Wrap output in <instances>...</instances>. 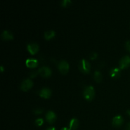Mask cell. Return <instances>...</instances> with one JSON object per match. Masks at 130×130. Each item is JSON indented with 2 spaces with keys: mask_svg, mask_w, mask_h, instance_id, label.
<instances>
[{
  "mask_svg": "<svg viewBox=\"0 0 130 130\" xmlns=\"http://www.w3.org/2000/svg\"><path fill=\"white\" fill-rule=\"evenodd\" d=\"M95 95V89L93 86H88L85 88L83 91V96L86 100L90 101L93 99Z\"/></svg>",
  "mask_w": 130,
  "mask_h": 130,
  "instance_id": "1",
  "label": "cell"
},
{
  "mask_svg": "<svg viewBox=\"0 0 130 130\" xmlns=\"http://www.w3.org/2000/svg\"><path fill=\"white\" fill-rule=\"evenodd\" d=\"M79 68L82 72L88 74L90 72V70H91V65H90V62H88L86 60L82 59L81 60L79 63Z\"/></svg>",
  "mask_w": 130,
  "mask_h": 130,
  "instance_id": "2",
  "label": "cell"
},
{
  "mask_svg": "<svg viewBox=\"0 0 130 130\" xmlns=\"http://www.w3.org/2000/svg\"><path fill=\"white\" fill-rule=\"evenodd\" d=\"M58 69L61 73L63 74H66L68 72L69 69V65L67 61L63 60L60 61L58 63Z\"/></svg>",
  "mask_w": 130,
  "mask_h": 130,
  "instance_id": "3",
  "label": "cell"
},
{
  "mask_svg": "<svg viewBox=\"0 0 130 130\" xmlns=\"http://www.w3.org/2000/svg\"><path fill=\"white\" fill-rule=\"evenodd\" d=\"M33 86V82L30 79H25L22 81L20 84V88L24 91H27L31 88Z\"/></svg>",
  "mask_w": 130,
  "mask_h": 130,
  "instance_id": "4",
  "label": "cell"
},
{
  "mask_svg": "<svg viewBox=\"0 0 130 130\" xmlns=\"http://www.w3.org/2000/svg\"><path fill=\"white\" fill-rule=\"evenodd\" d=\"M38 72L44 77H48L52 74V70L48 66H43L38 69Z\"/></svg>",
  "mask_w": 130,
  "mask_h": 130,
  "instance_id": "5",
  "label": "cell"
},
{
  "mask_svg": "<svg viewBox=\"0 0 130 130\" xmlns=\"http://www.w3.org/2000/svg\"><path fill=\"white\" fill-rule=\"evenodd\" d=\"M119 67L120 69H125L130 66V57L129 55H125L121 58L119 61Z\"/></svg>",
  "mask_w": 130,
  "mask_h": 130,
  "instance_id": "6",
  "label": "cell"
},
{
  "mask_svg": "<svg viewBox=\"0 0 130 130\" xmlns=\"http://www.w3.org/2000/svg\"><path fill=\"white\" fill-rule=\"evenodd\" d=\"M123 121H124V119H123V117L120 115H117L113 118L112 125L114 127L118 128L123 124Z\"/></svg>",
  "mask_w": 130,
  "mask_h": 130,
  "instance_id": "7",
  "label": "cell"
},
{
  "mask_svg": "<svg viewBox=\"0 0 130 130\" xmlns=\"http://www.w3.org/2000/svg\"><path fill=\"white\" fill-rule=\"evenodd\" d=\"M39 96L41 97L44 98V99H48L50 97L51 94H52V91L48 88H43L39 92Z\"/></svg>",
  "mask_w": 130,
  "mask_h": 130,
  "instance_id": "8",
  "label": "cell"
},
{
  "mask_svg": "<svg viewBox=\"0 0 130 130\" xmlns=\"http://www.w3.org/2000/svg\"><path fill=\"white\" fill-rule=\"evenodd\" d=\"M27 50L31 54L34 55L39 50V45L36 43H30L28 44Z\"/></svg>",
  "mask_w": 130,
  "mask_h": 130,
  "instance_id": "9",
  "label": "cell"
},
{
  "mask_svg": "<svg viewBox=\"0 0 130 130\" xmlns=\"http://www.w3.org/2000/svg\"><path fill=\"white\" fill-rule=\"evenodd\" d=\"M46 119L47 121L49 123L52 124L55 121L56 119H57V116L56 114H55L54 112L50 110V111L47 112L46 114Z\"/></svg>",
  "mask_w": 130,
  "mask_h": 130,
  "instance_id": "10",
  "label": "cell"
},
{
  "mask_svg": "<svg viewBox=\"0 0 130 130\" xmlns=\"http://www.w3.org/2000/svg\"><path fill=\"white\" fill-rule=\"evenodd\" d=\"M25 64L28 67L34 68V67H36L38 65V60L35 59V58H28L25 61Z\"/></svg>",
  "mask_w": 130,
  "mask_h": 130,
  "instance_id": "11",
  "label": "cell"
},
{
  "mask_svg": "<svg viewBox=\"0 0 130 130\" xmlns=\"http://www.w3.org/2000/svg\"><path fill=\"white\" fill-rule=\"evenodd\" d=\"M1 38L3 40H11V39H13V35L12 33L9 30H4L1 35Z\"/></svg>",
  "mask_w": 130,
  "mask_h": 130,
  "instance_id": "12",
  "label": "cell"
},
{
  "mask_svg": "<svg viewBox=\"0 0 130 130\" xmlns=\"http://www.w3.org/2000/svg\"><path fill=\"white\" fill-rule=\"evenodd\" d=\"M110 75L113 78H118L121 75V70L118 67H114L110 71Z\"/></svg>",
  "mask_w": 130,
  "mask_h": 130,
  "instance_id": "13",
  "label": "cell"
},
{
  "mask_svg": "<svg viewBox=\"0 0 130 130\" xmlns=\"http://www.w3.org/2000/svg\"><path fill=\"white\" fill-rule=\"evenodd\" d=\"M79 126V121L76 118H72L69 123L70 130H76Z\"/></svg>",
  "mask_w": 130,
  "mask_h": 130,
  "instance_id": "14",
  "label": "cell"
},
{
  "mask_svg": "<svg viewBox=\"0 0 130 130\" xmlns=\"http://www.w3.org/2000/svg\"><path fill=\"white\" fill-rule=\"evenodd\" d=\"M44 38L46 39H50L52 38H53V37L55 36V32L53 30H48V31H46L44 32Z\"/></svg>",
  "mask_w": 130,
  "mask_h": 130,
  "instance_id": "15",
  "label": "cell"
},
{
  "mask_svg": "<svg viewBox=\"0 0 130 130\" xmlns=\"http://www.w3.org/2000/svg\"><path fill=\"white\" fill-rule=\"evenodd\" d=\"M93 77L95 81H97V82H100L102 79V73L100 71H96L94 73Z\"/></svg>",
  "mask_w": 130,
  "mask_h": 130,
  "instance_id": "16",
  "label": "cell"
},
{
  "mask_svg": "<svg viewBox=\"0 0 130 130\" xmlns=\"http://www.w3.org/2000/svg\"><path fill=\"white\" fill-rule=\"evenodd\" d=\"M43 123H44V120H43L42 118H38V119L35 121V124H36L38 126H41L42 124H43Z\"/></svg>",
  "mask_w": 130,
  "mask_h": 130,
  "instance_id": "17",
  "label": "cell"
},
{
  "mask_svg": "<svg viewBox=\"0 0 130 130\" xmlns=\"http://www.w3.org/2000/svg\"><path fill=\"white\" fill-rule=\"evenodd\" d=\"M71 0H62V2H61V4L63 6H67L68 5H69L71 3Z\"/></svg>",
  "mask_w": 130,
  "mask_h": 130,
  "instance_id": "18",
  "label": "cell"
},
{
  "mask_svg": "<svg viewBox=\"0 0 130 130\" xmlns=\"http://www.w3.org/2000/svg\"><path fill=\"white\" fill-rule=\"evenodd\" d=\"M97 56H98L97 53H96V52H92L91 54H90V59H91V60H95L97 58Z\"/></svg>",
  "mask_w": 130,
  "mask_h": 130,
  "instance_id": "19",
  "label": "cell"
},
{
  "mask_svg": "<svg viewBox=\"0 0 130 130\" xmlns=\"http://www.w3.org/2000/svg\"><path fill=\"white\" fill-rule=\"evenodd\" d=\"M125 46H126V49L130 52V40L127 41L126 42Z\"/></svg>",
  "mask_w": 130,
  "mask_h": 130,
  "instance_id": "20",
  "label": "cell"
},
{
  "mask_svg": "<svg viewBox=\"0 0 130 130\" xmlns=\"http://www.w3.org/2000/svg\"><path fill=\"white\" fill-rule=\"evenodd\" d=\"M34 112L35 113V114H41V113L43 112V110H42V109H36V110L34 111Z\"/></svg>",
  "mask_w": 130,
  "mask_h": 130,
  "instance_id": "21",
  "label": "cell"
},
{
  "mask_svg": "<svg viewBox=\"0 0 130 130\" xmlns=\"http://www.w3.org/2000/svg\"><path fill=\"white\" fill-rule=\"evenodd\" d=\"M126 130H130V123H128L126 126Z\"/></svg>",
  "mask_w": 130,
  "mask_h": 130,
  "instance_id": "22",
  "label": "cell"
},
{
  "mask_svg": "<svg viewBox=\"0 0 130 130\" xmlns=\"http://www.w3.org/2000/svg\"><path fill=\"white\" fill-rule=\"evenodd\" d=\"M46 130H56V129L54 127H50V128H48Z\"/></svg>",
  "mask_w": 130,
  "mask_h": 130,
  "instance_id": "23",
  "label": "cell"
},
{
  "mask_svg": "<svg viewBox=\"0 0 130 130\" xmlns=\"http://www.w3.org/2000/svg\"><path fill=\"white\" fill-rule=\"evenodd\" d=\"M0 69H1V72H3V71H4V67H3V66H0Z\"/></svg>",
  "mask_w": 130,
  "mask_h": 130,
  "instance_id": "24",
  "label": "cell"
},
{
  "mask_svg": "<svg viewBox=\"0 0 130 130\" xmlns=\"http://www.w3.org/2000/svg\"><path fill=\"white\" fill-rule=\"evenodd\" d=\"M61 130H70V129H69V128H66V127H64V128H62V129H61Z\"/></svg>",
  "mask_w": 130,
  "mask_h": 130,
  "instance_id": "25",
  "label": "cell"
},
{
  "mask_svg": "<svg viewBox=\"0 0 130 130\" xmlns=\"http://www.w3.org/2000/svg\"><path fill=\"white\" fill-rule=\"evenodd\" d=\"M127 113H128V114H129V115H130V110H127Z\"/></svg>",
  "mask_w": 130,
  "mask_h": 130,
  "instance_id": "26",
  "label": "cell"
}]
</instances>
